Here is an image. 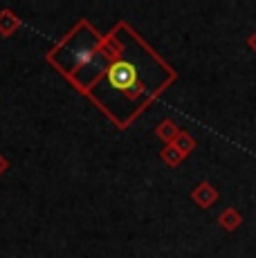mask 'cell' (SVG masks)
<instances>
[{"instance_id":"obj_4","label":"cell","mask_w":256,"mask_h":258,"mask_svg":"<svg viewBox=\"0 0 256 258\" xmlns=\"http://www.w3.org/2000/svg\"><path fill=\"white\" fill-rule=\"evenodd\" d=\"M175 146L182 151V155H186V153L194 151L196 142H194V137L186 135V133H178V137H175Z\"/></svg>"},{"instance_id":"obj_6","label":"cell","mask_w":256,"mask_h":258,"mask_svg":"<svg viewBox=\"0 0 256 258\" xmlns=\"http://www.w3.org/2000/svg\"><path fill=\"white\" fill-rule=\"evenodd\" d=\"M160 135L164 137V140H173V137H178V131H175V126L171 121H164L160 128Z\"/></svg>"},{"instance_id":"obj_3","label":"cell","mask_w":256,"mask_h":258,"mask_svg":"<svg viewBox=\"0 0 256 258\" xmlns=\"http://www.w3.org/2000/svg\"><path fill=\"white\" fill-rule=\"evenodd\" d=\"M218 222H220V227H223L225 231H236L240 225H243V216H240L234 207H227V209L220 213Z\"/></svg>"},{"instance_id":"obj_7","label":"cell","mask_w":256,"mask_h":258,"mask_svg":"<svg viewBox=\"0 0 256 258\" xmlns=\"http://www.w3.org/2000/svg\"><path fill=\"white\" fill-rule=\"evenodd\" d=\"M247 45H249V49H252V52L256 54V32L252 34V36H249L247 38Z\"/></svg>"},{"instance_id":"obj_2","label":"cell","mask_w":256,"mask_h":258,"mask_svg":"<svg viewBox=\"0 0 256 258\" xmlns=\"http://www.w3.org/2000/svg\"><path fill=\"white\" fill-rule=\"evenodd\" d=\"M191 198L196 200V205L203 207V209H209L216 200H218V191L209 184V182H200L198 186L191 191Z\"/></svg>"},{"instance_id":"obj_1","label":"cell","mask_w":256,"mask_h":258,"mask_svg":"<svg viewBox=\"0 0 256 258\" xmlns=\"http://www.w3.org/2000/svg\"><path fill=\"white\" fill-rule=\"evenodd\" d=\"M108 83H110L115 90H133V88H140L137 81V68L128 61H117L108 68Z\"/></svg>"},{"instance_id":"obj_5","label":"cell","mask_w":256,"mask_h":258,"mask_svg":"<svg viewBox=\"0 0 256 258\" xmlns=\"http://www.w3.org/2000/svg\"><path fill=\"white\" fill-rule=\"evenodd\" d=\"M162 157H164V160L169 162L171 166H178V164H180V160H182V157H184V155H182V151H180V148L173 144V146H166V148H164V153H162Z\"/></svg>"}]
</instances>
